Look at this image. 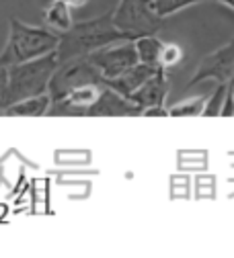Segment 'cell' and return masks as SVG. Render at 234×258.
<instances>
[{"label": "cell", "instance_id": "30bf717a", "mask_svg": "<svg viewBox=\"0 0 234 258\" xmlns=\"http://www.w3.org/2000/svg\"><path fill=\"white\" fill-rule=\"evenodd\" d=\"M160 66H150V63H142L138 61L136 66H131L129 70H125L123 74H119L117 78H111V80H105V86L115 90L117 94L125 96V99H129L131 92H136L152 74H156Z\"/></svg>", "mask_w": 234, "mask_h": 258}, {"label": "cell", "instance_id": "d6986e66", "mask_svg": "<svg viewBox=\"0 0 234 258\" xmlns=\"http://www.w3.org/2000/svg\"><path fill=\"white\" fill-rule=\"evenodd\" d=\"M142 117H169V109L164 107H148L142 111Z\"/></svg>", "mask_w": 234, "mask_h": 258}, {"label": "cell", "instance_id": "9a60e30c", "mask_svg": "<svg viewBox=\"0 0 234 258\" xmlns=\"http://www.w3.org/2000/svg\"><path fill=\"white\" fill-rule=\"evenodd\" d=\"M226 82H218V86L212 92V96L206 99L202 117H220V111H222V105H224V96H226Z\"/></svg>", "mask_w": 234, "mask_h": 258}, {"label": "cell", "instance_id": "ac0fdd59", "mask_svg": "<svg viewBox=\"0 0 234 258\" xmlns=\"http://www.w3.org/2000/svg\"><path fill=\"white\" fill-rule=\"evenodd\" d=\"M7 68L5 66H0V109L5 107V99H7Z\"/></svg>", "mask_w": 234, "mask_h": 258}, {"label": "cell", "instance_id": "4fadbf2b", "mask_svg": "<svg viewBox=\"0 0 234 258\" xmlns=\"http://www.w3.org/2000/svg\"><path fill=\"white\" fill-rule=\"evenodd\" d=\"M45 23H48V27H52V29L60 31V33H64V31L70 29V25L74 23L70 7L66 5L64 0H54V5L45 11Z\"/></svg>", "mask_w": 234, "mask_h": 258}, {"label": "cell", "instance_id": "7402d4cb", "mask_svg": "<svg viewBox=\"0 0 234 258\" xmlns=\"http://www.w3.org/2000/svg\"><path fill=\"white\" fill-rule=\"evenodd\" d=\"M154 3H156V0H154Z\"/></svg>", "mask_w": 234, "mask_h": 258}, {"label": "cell", "instance_id": "7a4b0ae2", "mask_svg": "<svg viewBox=\"0 0 234 258\" xmlns=\"http://www.w3.org/2000/svg\"><path fill=\"white\" fill-rule=\"evenodd\" d=\"M58 35L45 27H35L19 21L17 17L11 19V31L5 49L0 51V66H15L29 59H35L50 51H56Z\"/></svg>", "mask_w": 234, "mask_h": 258}, {"label": "cell", "instance_id": "9c48e42d", "mask_svg": "<svg viewBox=\"0 0 234 258\" xmlns=\"http://www.w3.org/2000/svg\"><path fill=\"white\" fill-rule=\"evenodd\" d=\"M166 94H169V74L164 68H158L136 92L129 94V101L142 111L148 107H164Z\"/></svg>", "mask_w": 234, "mask_h": 258}, {"label": "cell", "instance_id": "52a82bcc", "mask_svg": "<svg viewBox=\"0 0 234 258\" xmlns=\"http://www.w3.org/2000/svg\"><path fill=\"white\" fill-rule=\"evenodd\" d=\"M234 74V37L220 49H216L214 53L206 55L202 59V63L197 66L193 78L187 82V86H195L204 80H218V82H226L230 76Z\"/></svg>", "mask_w": 234, "mask_h": 258}, {"label": "cell", "instance_id": "ffe728a7", "mask_svg": "<svg viewBox=\"0 0 234 258\" xmlns=\"http://www.w3.org/2000/svg\"><path fill=\"white\" fill-rule=\"evenodd\" d=\"M66 5H68L70 9H78V7H84L86 5V0H64Z\"/></svg>", "mask_w": 234, "mask_h": 258}, {"label": "cell", "instance_id": "5b68a950", "mask_svg": "<svg viewBox=\"0 0 234 258\" xmlns=\"http://www.w3.org/2000/svg\"><path fill=\"white\" fill-rule=\"evenodd\" d=\"M113 25L131 35H156L162 29V17L154 9V0H119L115 11H111Z\"/></svg>", "mask_w": 234, "mask_h": 258}, {"label": "cell", "instance_id": "2e32d148", "mask_svg": "<svg viewBox=\"0 0 234 258\" xmlns=\"http://www.w3.org/2000/svg\"><path fill=\"white\" fill-rule=\"evenodd\" d=\"M197 3H206V0H156L154 3V9L156 13L164 19V17H169V15H175L191 5H197Z\"/></svg>", "mask_w": 234, "mask_h": 258}, {"label": "cell", "instance_id": "8fae6325", "mask_svg": "<svg viewBox=\"0 0 234 258\" xmlns=\"http://www.w3.org/2000/svg\"><path fill=\"white\" fill-rule=\"evenodd\" d=\"M50 94L43 92V94H37V96H29V99H23V101H17L5 109H0V115L3 117H29V119H37V117H43L48 115V109H50Z\"/></svg>", "mask_w": 234, "mask_h": 258}, {"label": "cell", "instance_id": "277c9868", "mask_svg": "<svg viewBox=\"0 0 234 258\" xmlns=\"http://www.w3.org/2000/svg\"><path fill=\"white\" fill-rule=\"evenodd\" d=\"M82 86H101V88L105 86V78L92 66L86 55L60 61L50 78L48 94L52 101H58L68 92Z\"/></svg>", "mask_w": 234, "mask_h": 258}, {"label": "cell", "instance_id": "7c38bea8", "mask_svg": "<svg viewBox=\"0 0 234 258\" xmlns=\"http://www.w3.org/2000/svg\"><path fill=\"white\" fill-rule=\"evenodd\" d=\"M162 41L156 35H140L133 39V47L138 53V61L150 63V66H158L160 51H162Z\"/></svg>", "mask_w": 234, "mask_h": 258}, {"label": "cell", "instance_id": "5bb4252c", "mask_svg": "<svg viewBox=\"0 0 234 258\" xmlns=\"http://www.w3.org/2000/svg\"><path fill=\"white\" fill-rule=\"evenodd\" d=\"M204 105H206L204 96L193 99V101H183L169 109V117H199L204 111Z\"/></svg>", "mask_w": 234, "mask_h": 258}, {"label": "cell", "instance_id": "ba28073f", "mask_svg": "<svg viewBox=\"0 0 234 258\" xmlns=\"http://www.w3.org/2000/svg\"><path fill=\"white\" fill-rule=\"evenodd\" d=\"M86 117H142V109L115 90L103 86L95 103L88 107Z\"/></svg>", "mask_w": 234, "mask_h": 258}, {"label": "cell", "instance_id": "e0dca14e", "mask_svg": "<svg viewBox=\"0 0 234 258\" xmlns=\"http://www.w3.org/2000/svg\"><path fill=\"white\" fill-rule=\"evenodd\" d=\"M181 59V47L175 45V43H164L162 45V51H160V59H158V66L169 70L173 68L175 63Z\"/></svg>", "mask_w": 234, "mask_h": 258}, {"label": "cell", "instance_id": "3957f363", "mask_svg": "<svg viewBox=\"0 0 234 258\" xmlns=\"http://www.w3.org/2000/svg\"><path fill=\"white\" fill-rule=\"evenodd\" d=\"M56 66H58L56 51H50L35 59L9 66L7 68L9 80H7L5 107L13 105L17 101L29 99V96H37V94L48 92V84H50V78H52Z\"/></svg>", "mask_w": 234, "mask_h": 258}, {"label": "cell", "instance_id": "6da1fadb", "mask_svg": "<svg viewBox=\"0 0 234 258\" xmlns=\"http://www.w3.org/2000/svg\"><path fill=\"white\" fill-rule=\"evenodd\" d=\"M119 41H133V37L119 31L111 21V13H105L95 19L74 21L70 25V29H66L64 33H60L56 57L60 63L70 57L88 55L97 49L119 43Z\"/></svg>", "mask_w": 234, "mask_h": 258}, {"label": "cell", "instance_id": "44dd1931", "mask_svg": "<svg viewBox=\"0 0 234 258\" xmlns=\"http://www.w3.org/2000/svg\"><path fill=\"white\" fill-rule=\"evenodd\" d=\"M212 3H222V5H226V7H230L234 11V0H212Z\"/></svg>", "mask_w": 234, "mask_h": 258}, {"label": "cell", "instance_id": "8992f818", "mask_svg": "<svg viewBox=\"0 0 234 258\" xmlns=\"http://www.w3.org/2000/svg\"><path fill=\"white\" fill-rule=\"evenodd\" d=\"M86 57L101 72L105 80L117 78L119 74H123L125 70H129L131 66L138 63V53H136V47H133V41H119V43L101 47L88 53Z\"/></svg>", "mask_w": 234, "mask_h": 258}]
</instances>
